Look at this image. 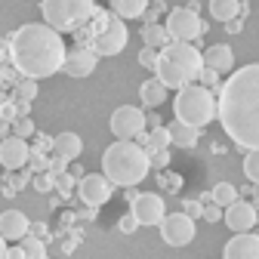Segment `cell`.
I'll return each mask as SVG.
<instances>
[{"label":"cell","instance_id":"1","mask_svg":"<svg viewBox=\"0 0 259 259\" xmlns=\"http://www.w3.org/2000/svg\"><path fill=\"white\" fill-rule=\"evenodd\" d=\"M216 117L238 148L259 151V62L232 71L219 87Z\"/></svg>","mask_w":259,"mask_h":259},{"label":"cell","instance_id":"2","mask_svg":"<svg viewBox=\"0 0 259 259\" xmlns=\"http://www.w3.org/2000/svg\"><path fill=\"white\" fill-rule=\"evenodd\" d=\"M13 44V65L22 77L31 80H44L53 77L56 71H62L65 65V40L56 28H50L47 22H31L22 25L16 34L10 37Z\"/></svg>","mask_w":259,"mask_h":259},{"label":"cell","instance_id":"3","mask_svg":"<svg viewBox=\"0 0 259 259\" xmlns=\"http://www.w3.org/2000/svg\"><path fill=\"white\" fill-rule=\"evenodd\" d=\"M148 170H151V157L133 139H117L102 154V173H105V179L111 185L133 188L148 176Z\"/></svg>","mask_w":259,"mask_h":259},{"label":"cell","instance_id":"4","mask_svg":"<svg viewBox=\"0 0 259 259\" xmlns=\"http://www.w3.org/2000/svg\"><path fill=\"white\" fill-rule=\"evenodd\" d=\"M204 71V53L194 50L191 44L173 40L170 47H164L157 53V68L154 77L164 83L167 90H182L188 83H194Z\"/></svg>","mask_w":259,"mask_h":259},{"label":"cell","instance_id":"5","mask_svg":"<svg viewBox=\"0 0 259 259\" xmlns=\"http://www.w3.org/2000/svg\"><path fill=\"white\" fill-rule=\"evenodd\" d=\"M173 111H176V120L201 130V126H207L216 117V96L207 87H201V83H188V87H182L176 93Z\"/></svg>","mask_w":259,"mask_h":259},{"label":"cell","instance_id":"6","mask_svg":"<svg viewBox=\"0 0 259 259\" xmlns=\"http://www.w3.org/2000/svg\"><path fill=\"white\" fill-rule=\"evenodd\" d=\"M96 13L93 0H40V16L50 28H56L59 34L65 31H80Z\"/></svg>","mask_w":259,"mask_h":259},{"label":"cell","instance_id":"7","mask_svg":"<svg viewBox=\"0 0 259 259\" xmlns=\"http://www.w3.org/2000/svg\"><path fill=\"white\" fill-rule=\"evenodd\" d=\"M126 40H130V31H126L123 19L111 13L108 22L90 37V50H93L96 56H117V53H123Z\"/></svg>","mask_w":259,"mask_h":259},{"label":"cell","instance_id":"8","mask_svg":"<svg viewBox=\"0 0 259 259\" xmlns=\"http://www.w3.org/2000/svg\"><path fill=\"white\" fill-rule=\"evenodd\" d=\"M164 28H167L170 40H182V44H191V40H198V37L204 34V22H201V16L194 13V10H188V7L170 10Z\"/></svg>","mask_w":259,"mask_h":259},{"label":"cell","instance_id":"9","mask_svg":"<svg viewBox=\"0 0 259 259\" xmlns=\"http://www.w3.org/2000/svg\"><path fill=\"white\" fill-rule=\"evenodd\" d=\"M108 126H111L114 139H136L145 133V111L136 105H120V108H114Z\"/></svg>","mask_w":259,"mask_h":259},{"label":"cell","instance_id":"10","mask_svg":"<svg viewBox=\"0 0 259 259\" xmlns=\"http://www.w3.org/2000/svg\"><path fill=\"white\" fill-rule=\"evenodd\" d=\"M157 229H160L164 244H170V247H185V244L194 241V235H198V229H194V219L185 216V213H167L164 222H160Z\"/></svg>","mask_w":259,"mask_h":259},{"label":"cell","instance_id":"11","mask_svg":"<svg viewBox=\"0 0 259 259\" xmlns=\"http://www.w3.org/2000/svg\"><path fill=\"white\" fill-rule=\"evenodd\" d=\"M111 191H114V185L105 179V173H90V176H80V182H77L80 201H83L87 207H93V210L102 207V204H108Z\"/></svg>","mask_w":259,"mask_h":259},{"label":"cell","instance_id":"12","mask_svg":"<svg viewBox=\"0 0 259 259\" xmlns=\"http://www.w3.org/2000/svg\"><path fill=\"white\" fill-rule=\"evenodd\" d=\"M130 213L139 219V225H160L167 216V207H164V198L154 191H145V194H136L133 201H130Z\"/></svg>","mask_w":259,"mask_h":259},{"label":"cell","instance_id":"13","mask_svg":"<svg viewBox=\"0 0 259 259\" xmlns=\"http://www.w3.org/2000/svg\"><path fill=\"white\" fill-rule=\"evenodd\" d=\"M256 219H259V210H256V204H250V201H235V204H229L222 210V222L229 225V229L235 232V235H241V232H250L253 225H256Z\"/></svg>","mask_w":259,"mask_h":259},{"label":"cell","instance_id":"14","mask_svg":"<svg viewBox=\"0 0 259 259\" xmlns=\"http://www.w3.org/2000/svg\"><path fill=\"white\" fill-rule=\"evenodd\" d=\"M31 157V145L28 139H19V136H7L0 142V167L7 170H22Z\"/></svg>","mask_w":259,"mask_h":259},{"label":"cell","instance_id":"15","mask_svg":"<svg viewBox=\"0 0 259 259\" xmlns=\"http://www.w3.org/2000/svg\"><path fill=\"white\" fill-rule=\"evenodd\" d=\"M96 62H99V56H96L90 47H74L68 56H65L62 71L68 77H90L96 71Z\"/></svg>","mask_w":259,"mask_h":259},{"label":"cell","instance_id":"16","mask_svg":"<svg viewBox=\"0 0 259 259\" xmlns=\"http://www.w3.org/2000/svg\"><path fill=\"white\" fill-rule=\"evenodd\" d=\"M222 259H259V235L241 232L222 250Z\"/></svg>","mask_w":259,"mask_h":259},{"label":"cell","instance_id":"17","mask_svg":"<svg viewBox=\"0 0 259 259\" xmlns=\"http://www.w3.org/2000/svg\"><path fill=\"white\" fill-rule=\"evenodd\" d=\"M31 232V222L22 210H4L0 213V235L7 241H22Z\"/></svg>","mask_w":259,"mask_h":259},{"label":"cell","instance_id":"18","mask_svg":"<svg viewBox=\"0 0 259 259\" xmlns=\"http://www.w3.org/2000/svg\"><path fill=\"white\" fill-rule=\"evenodd\" d=\"M204 68H213L219 74L232 71L235 68V53H232V47L229 44H213V47H207L204 50Z\"/></svg>","mask_w":259,"mask_h":259},{"label":"cell","instance_id":"19","mask_svg":"<svg viewBox=\"0 0 259 259\" xmlns=\"http://www.w3.org/2000/svg\"><path fill=\"white\" fill-rule=\"evenodd\" d=\"M80 151H83V139L77 133H59V136H53V154L65 157L68 164L80 157Z\"/></svg>","mask_w":259,"mask_h":259},{"label":"cell","instance_id":"20","mask_svg":"<svg viewBox=\"0 0 259 259\" xmlns=\"http://www.w3.org/2000/svg\"><path fill=\"white\" fill-rule=\"evenodd\" d=\"M167 130H170V142L179 145V148H194V145H198V139H201V130L198 126H188L182 120H173Z\"/></svg>","mask_w":259,"mask_h":259},{"label":"cell","instance_id":"21","mask_svg":"<svg viewBox=\"0 0 259 259\" xmlns=\"http://www.w3.org/2000/svg\"><path fill=\"white\" fill-rule=\"evenodd\" d=\"M139 99H142L145 108H157V105H164V99H167V87L160 83L157 77H151V80H145L139 87Z\"/></svg>","mask_w":259,"mask_h":259},{"label":"cell","instance_id":"22","mask_svg":"<svg viewBox=\"0 0 259 259\" xmlns=\"http://www.w3.org/2000/svg\"><path fill=\"white\" fill-rule=\"evenodd\" d=\"M108 4H111V13L120 19H142L148 10V0H108Z\"/></svg>","mask_w":259,"mask_h":259},{"label":"cell","instance_id":"23","mask_svg":"<svg viewBox=\"0 0 259 259\" xmlns=\"http://www.w3.org/2000/svg\"><path fill=\"white\" fill-rule=\"evenodd\" d=\"M142 44L160 53V50H164V47H170L173 40H170V34H167V28H164V25H157V22H151V25H145V28H142Z\"/></svg>","mask_w":259,"mask_h":259},{"label":"cell","instance_id":"24","mask_svg":"<svg viewBox=\"0 0 259 259\" xmlns=\"http://www.w3.org/2000/svg\"><path fill=\"white\" fill-rule=\"evenodd\" d=\"M210 16L216 22H232L241 16V0H210Z\"/></svg>","mask_w":259,"mask_h":259},{"label":"cell","instance_id":"25","mask_svg":"<svg viewBox=\"0 0 259 259\" xmlns=\"http://www.w3.org/2000/svg\"><path fill=\"white\" fill-rule=\"evenodd\" d=\"M142 142H145V151H148V154L164 151L167 145H173V142H170V130H167V126H154L148 136H142Z\"/></svg>","mask_w":259,"mask_h":259},{"label":"cell","instance_id":"26","mask_svg":"<svg viewBox=\"0 0 259 259\" xmlns=\"http://www.w3.org/2000/svg\"><path fill=\"white\" fill-rule=\"evenodd\" d=\"M210 198H213V204H219V207L225 210L229 204H235V201H238V188H235L232 182H219V185H213Z\"/></svg>","mask_w":259,"mask_h":259},{"label":"cell","instance_id":"27","mask_svg":"<svg viewBox=\"0 0 259 259\" xmlns=\"http://www.w3.org/2000/svg\"><path fill=\"white\" fill-rule=\"evenodd\" d=\"M19 244H22V250H25V256H28V259H47V244H44L40 238L25 235Z\"/></svg>","mask_w":259,"mask_h":259},{"label":"cell","instance_id":"28","mask_svg":"<svg viewBox=\"0 0 259 259\" xmlns=\"http://www.w3.org/2000/svg\"><path fill=\"white\" fill-rule=\"evenodd\" d=\"M34 96H37V80L22 77V80L16 83V99H22V102H31Z\"/></svg>","mask_w":259,"mask_h":259},{"label":"cell","instance_id":"29","mask_svg":"<svg viewBox=\"0 0 259 259\" xmlns=\"http://www.w3.org/2000/svg\"><path fill=\"white\" fill-rule=\"evenodd\" d=\"M244 176L253 185H259V151H247V157H244Z\"/></svg>","mask_w":259,"mask_h":259},{"label":"cell","instance_id":"30","mask_svg":"<svg viewBox=\"0 0 259 259\" xmlns=\"http://www.w3.org/2000/svg\"><path fill=\"white\" fill-rule=\"evenodd\" d=\"M13 136L31 139V136H34V120H31V117H16L13 120Z\"/></svg>","mask_w":259,"mask_h":259},{"label":"cell","instance_id":"31","mask_svg":"<svg viewBox=\"0 0 259 259\" xmlns=\"http://www.w3.org/2000/svg\"><path fill=\"white\" fill-rule=\"evenodd\" d=\"M139 65H142V68H148V71H154V68H157V50L142 47V50H139Z\"/></svg>","mask_w":259,"mask_h":259},{"label":"cell","instance_id":"32","mask_svg":"<svg viewBox=\"0 0 259 259\" xmlns=\"http://www.w3.org/2000/svg\"><path fill=\"white\" fill-rule=\"evenodd\" d=\"M28 164H31V170H37V173H47V170H50V160L44 157V151H34V148H31Z\"/></svg>","mask_w":259,"mask_h":259},{"label":"cell","instance_id":"33","mask_svg":"<svg viewBox=\"0 0 259 259\" xmlns=\"http://www.w3.org/2000/svg\"><path fill=\"white\" fill-rule=\"evenodd\" d=\"M117 229H120L123 235H133V232L139 229V219H136L133 213H123V216L117 219Z\"/></svg>","mask_w":259,"mask_h":259},{"label":"cell","instance_id":"34","mask_svg":"<svg viewBox=\"0 0 259 259\" xmlns=\"http://www.w3.org/2000/svg\"><path fill=\"white\" fill-rule=\"evenodd\" d=\"M182 213L191 216V219H201L204 216V201H185L182 204Z\"/></svg>","mask_w":259,"mask_h":259},{"label":"cell","instance_id":"35","mask_svg":"<svg viewBox=\"0 0 259 259\" xmlns=\"http://www.w3.org/2000/svg\"><path fill=\"white\" fill-rule=\"evenodd\" d=\"M56 188L65 194V198H68V194H71V188H74V179H71L68 173H62V176H56Z\"/></svg>","mask_w":259,"mask_h":259},{"label":"cell","instance_id":"36","mask_svg":"<svg viewBox=\"0 0 259 259\" xmlns=\"http://www.w3.org/2000/svg\"><path fill=\"white\" fill-rule=\"evenodd\" d=\"M13 62V44L10 37H0V65H10Z\"/></svg>","mask_w":259,"mask_h":259},{"label":"cell","instance_id":"37","mask_svg":"<svg viewBox=\"0 0 259 259\" xmlns=\"http://www.w3.org/2000/svg\"><path fill=\"white\" fill-rule=\"evenodd\" d=\"M65 167H68V160H65V157H59V154H56V157L50 160V170H47V173H50V176L56 179V176H62V173H65Z\"/></svg>","mask_w":259,"mask_h":259},{"label":"cell","instance_id":"38","mask_svg":"<svg viewBox=\"0 0 259 259\" xmlns=\"http://www.w3.org/2000/svg\"><path fill=\"white\" fill-rule=\"evenodd\" d=\"M204 219H207V222H219V219H222V207L213 204V201L204 204Z\"/></svg>","mask_w":259,"mask_h":259},{"label":"cell","instance_id":"39","mask_svg":"<svg viewBox=\"0 0 259 259\" xmlns=\"http://www.w3.org/2000/svg\"><path fill=\"white\" fill-rule=\"evenodd\" d=\"M201 80H204V87H207V90H213V87H219V71L204 68V71H201Z\"/></svg>","mask_w":259,"mask_h":259},{"label":"cell","instance_id":"40","mask_svg":"<svg viewBox=\"0 0 259 259\" xmlns=\"http://www.w3.org/2000/svg\"><path fill=\"white\" fill-rule=\"evenodd\" d=\"M34 188H37V191H50V188H56V179H53L50 173H40V176L34 179Z\"/></svg>","mask_w":259,"mask_h":259},{"label":"cell","instance_id":"41","mask_svg":"<svg viewBox=\"0 0 259 259\" xmlns=\"http://www.w3.org/2000/svg\"><path fill=\"white\" fill-rule=\"evenodd\" d=\"M148 157H151V154H148ZM151 164H157V167H167V164H170V154H167V148H164V151H154Z\"/></svg>","mask_w":259,"mask_h":259},{"label":"cell","instance_id":"42","mask_svg":"<svg viewBox=\"0 0 259 259\" xmlns=\"http://www.w3.org/2000/svg\"><path fill=\"white\" fill-rule=\"evenodd\" d=\"M7 259H28V256H25L22 244H16V247H10V250H7Z\"/></svg>","mask_w":259,"mask_h":259},{"label":"cell","instance_id":"43","mask_svg":"<svg viewBox=\"0 0 259 259\" xmlns=\"http://www.w3.org/2000/svg\"><path fill=\"white\" fill-rule=\"evenodd\" d=\"M160 10H164L160 4H157V7H151V10H145V16H142V19H145V25H151V22L157 19V13H160Z\"/></svg>","mask_w":259,"mask_h":259},{"label":"cell","instance_id":"44","mask_svg":"<svg viewBox=\"0 0 259 259\" xmlns=\"http://www.w3.org/2000/svg\"><path fill=\"white\" fill-rule=\"evenodd\" d=\"M244 25H241V19H232V22H225V31H229V34H238Z\"/></svg>","mask_w":259,"mask_h":259},{"label":"cell","instance_id":"45","mask_svg":"<svg viewBox=\"0 0 259 259\" xmlns=\"http://www.w3.org/2000/svg\"><path fill=\"white\" fill-rule=\"evenodd\" d=\"M7 250H10V247H7V238L0 235V259H7Z\"/></svg>","mask_w":259,"mask_h":259},{"label":"cell","instance_id":"46","mask_svg":"<svg viewBox=\"0 0 259 259\" xmlns=\"http://www.w3.org/2000/svg\"><path fill=\"white\" fill-rule=\"evenodd\" d=\"M7 83V65H0V87Z\"/></svg>","mask_w":259,"mask_h":259},{"label":"cell","instance_id":"47","mask_svg":"<svg viewBox=\"0 0 259 259\" xmlns=\"http://www.w3.org/2000/svg\"><path fill=\"white\" fill-rule=\"evenodd\" d=\"M253 194H256V201H259V188H256V191H253Z\"/></svg>","mask_w":259,"mask_h":259}]
</instances>
